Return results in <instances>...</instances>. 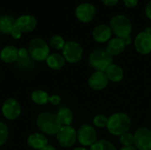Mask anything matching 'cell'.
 <instances>
[{"instance_id":"cell-1","label":"cell","mask_w":151,"mask_h":150,"mask_svg":"<svg viewBox=\"0 0 151 150\" xmlns=\"http://www.w3.org/2000/svg\"><path fill=\"white\" fill-rule=\"evenodd\" d=\"M132 126V119L128 114L125 112L113 113L108 120L107 130L113 136H120L129 132Z\"/></svg>"},{"instance_id":"cell-2","label":"cell","mask_w":151,"mask_h":150,"mask_svg":"<svg viewBox=\"0 0 151 150\" xmlns=\"http://www.w3.org/2000/svg\"><path fill=\"white\" fill-rule=\"evenodd\" d=\"M36 126L42 133L46 135H56L61 125L58 119L57 114L51 112H42L36 118Z\"/></svg>"},{"instance_id":"cell-3","label":"cell","mask_w":151,"mask_h":150,"mask_svg":"<svg viewBox=\"0 0 151 150\" xmlns=\"http://www.w3.org/2000/svg\"><path fill=\"white\" fill-rule=\"evenodd\" d=\"M113 64V57L104 48H98L91 51L88 56L89 66L96 72H105Z\"/></svg>"},{"instance_id":"cell-4","label":"cell","mask_w":151,"mask_h":150,"mask_svg":"<svg viewBox=\"0 0 151 150\" xmlns=\"http://www.w3.org/2000/svg\"><path fill=\"white\" fill-rule=\"evenodd\" d=\"M27 50L30 57L34 61L37 62L46 61L47 57L50 54V48L49 43L39 37L33 38L29 42Z\"/></svg>"},{"instance_id":"cell-5","label":"cell","mask_w":151,"mask_h":150,"mask_svg":"<svg viewBox=\"0 0 151 150\" xmlns=\"http://www.w3.org/2000/svg\"><path fill=\"white\" fill-rule=\"evenodd\" d=\"M110 27L112 34H114L116 37L121 39L131 36L130 34L133 31L132 22L127 16L122 14L116 15L111 18L110 21Z\"/></svg>"},{"instance_id":"cell-6","label":"cell","mask_w":151,"mask_h":150,"mask_svg":"<svg viewBox=\"0 0 151 150\" xmlns=\"http://www.w3.org/2000/svg\"><path fill=\"white\" fill-rule=\"evenodd\" d=\"M83 48L82 46L74 41H68L65 42L64 49L62 50V55L65 61L70 64H77L83 57Z\"/></svg>"},{"instance_id":"cell-7","label":"cell","mask_w":151,"mask_h":150,"mask_svg":"<svg viewBox=\"0 0 151 150\" xmlns=\"http://www.w3.org/2000/svg\"><path fill=\"white\" fill-rule=\"evenodd\" d=\"M56 138L60 147L70 149L77 141V131L72 126H61L56 134Z\"/></svg>"},{"instance_id":"cell-8","label":"cell","mask_w":151,"mask_h":150,"mask_svg":"<svg viewBox=\"0 0 151 150\" xmlns=\"http://www.w3.org/2000/svg\"><path fill=\"white\" fill-rule=\"evenodd\" d=\"M77 141L83 147H91L97 141V133L95 126L83 124L77 130Z\"/></svg>"},{"instance_id":"cell-9","label":"cell","mask_w":151,"mask_h":150,"mask_svg":"<svg viewBox=\"0 0 151 150\" xmlns=\"http://www.w3.org/2000/svg\"><path fill=\"white\" fill-rule=\"evenodd\" d=\"M134 146L137 150H151V128L142 126L138 128L134 134Z\"/></svg>"},{"instance_id":"cell-10","label":"cell","mask_w":151,"mask_h":150,"mask_svg":"<svg viewBox=\"0 0 151 150\" xmlns=\"http://www.w3.org/2000/svg\"><path fill=\"white\" fill-rule=\"evenodd\" d=\"M1 111L4 118L13 121L20 116L21 105L18 100L14 98H8L4 102Z\"/></svg>"},{"instance_id":"cell-11","label":"cell","mask_w":151,"mask_h":150,"mask_svg":"<svg viewBox=\"0 0 151 150\" xmlns=\"http://www.w3.org/2000/svg\"><path fill=\"white\" fill-rule=\"evenodd\" d=\"M96 15V8L90 3H81L75 9V17L82 23L91 22Z\"/></svg>"},{"instance_id":"cell-12","label":"cell","mask_w":151,"mask_h":150,"mask_svg":"<svg viewBox=\"0 0 151 150\" xmlns=\"http://www.w3.org/2000/svg\"><path fill=\"white\" fill-rule=\"evenodd\" d=\"M136 51L141 55H149L151 53V33L142 31L139 33L134 42Z\"/></svg>"},{"instance_id":"cell-13","label":"cell","mask_w":151,"mask_h":150,"mask_svg":"<svg viewBox=\"0 0 151 150\" xmlns=\"http://www.w3.org/2000/svg\"><path fill=\"white\" fill-rule=\"evenodd\" d=\"M37 26L36 18L30 14H23L16 19V27L23 33L33 32Z\"/></svg>"},{"instance_id":"cell-14","label":"cell","mask_w":151,"mask_h":150,"mask_svg":"<svg viewBox=\"0 0 151 150\" xmlns=\"http://www.w3.org/2000/svg\"><path fill=\"white\" fill-rule=\"evenodd\" d=\"M88 86L91 89L95 91H101L104 89L109 83V80L104 72L95 71L88 80Z\"/></svg>"},{"instance_id":"cell-15","label":"cell","mask_w":151,"mask_h":150,"mask_svg":"<svg viewBox=\"0 0 151 150\" xmlns=\"http://www.w3.org/2000/svg\"><path fill=\"white\" fill-rule=\"evenodd\" d=\"M111 34L112 31L110 26L106 24H100L96 26L92 32L93 39L98 43L108 42L111 38Z\"/></svg>"},{"instance_id":"cell-16","label":"cell","mask_w":151,"mask_h":150,"mask_svg":"<svg viewBox=\"0 0 151 150\" xmlns=\"http://www.w3.org/2000/svg\"><path fill=\"white\" fill-rule=\"evenodd\" d=\"M27 143L28 147L33 149L41 150L49 145V140L47 136L42 133H34L27 137Z\"/></svg>"},{"instance_id":"cell-17","label":"cell","mask_w":151,"mask_h":150,"mask_svg":"<svg viewBox=\"0 0 151 150\" xmlns=\"http://www.w3.org/2000/svg\"><path fill=\"white\" fill-rule=\"evenodd\" d=\"M126 46L127 45L123 39L119 37H114L108 42L105 50L111 57H114V56L120 55L125 50Z\"/></svg>"},{"instance_id":"cell-18","label":"cell","mask_w":151,"mask_h":150,"mask_svg":"<svg viewBox=\"0 0 151 150\" xmlns=\"http://www.w3.org/2000/svg\"><path fill=\"white\" fill-rule=\"evenodd\" d=\"M19 58L18 48L13 45L4 46L0 51V59L5 64H13Z\"/></svg>"},{"instance_id":"cell-19","label":"cell","mask_w":151,"mask_h":150,"mask_svg":"<svg viewBox=\"0 0 151 150\" xmlns=\"http://www.w3.org/2000/svg\"><path fill=\"white\" fill-rule=\"evenodd\" d=\"M104 72H105L109 81H111L114 83L120 82L124 78L123 68L121 66H119V65H116V64L111 65Z\"/></svg>"},{"instance_id":"cell-20","label":"cell","mask_w":151,"mask_h":150,"mask_svg":"<svg viewBox=\"0 0 151 150\" xmlns=\"http://www.w3.org/2000/svg\"><path fill=\"white\" fill-rule=\"evenodd\" d=\"M16 27V18L10 14L0 16V32L4 34H10Z\"/></svg>"},{"instance_id":"cell-21","label":"cell","mask_w":151,"mask_h":150,"mask_svg":"<svg viewBox=\"0 0 151 150\" xmlns=\"http://www.w3.org/2000/svg\"><path fill=\"white\" fill-rule=\"evenodd\" d=\"M65 63H66V61H65V57H63V55L57 53V52L50 54V56L46 59L47 65L50 69L55 70V71L61 70L65 65Z\"/></svg>"},{"instance_id":"cell-22","label":"cell","mask_w":151,"mask_h":150,"mask_svg":"<svg viewBox=\"0 0 151 150\" xmlns=\"http://www.w3.org/2000/svg\"><path fill=\"white\" fill-rule=\"evenodd\" d=\"M57 117L62 126H71L73 121V113L67 107H63L59 109L57 113Z\"/></svg>"},{"instance_id":"cell-23","label":"cell","mask_w":151,"mask_h":150,"mask_svg":"<svg viewBox=\"0 0 151 150\" xmlns=\"http://www.w3.org/2000/svg\"><path fill=\"white\" fill-rule=\"evenodd\" d=\"M49 94L42 89H35L31 94V100L37 105H45L49 103Z\"/></svg>"},{"instance_id":"cell-24","label":"cell","mask_w":151,"mask_h":150,"mask_svg":"<svg viewBox=\"0 0 151 150\" xmlns=\"http://www.w3.org/2000/svg\"><path fill=\"white\" fill-rule=\"evenodd\" d=\"M65 42H66L61 35L54 34L50 38L48 43H49L50 48H52L55 50H62L65 45Z\"/></svg>"},{"instance_id":"cell-25","label":"cell","mask_w":151,"mask_h":150,"mask_svg":"<svg viewBox=\"0 0 151 150\" xmlns=\"http://www.w3.org/2000/svg\"><path fill=\"white\" fill-rule=\"evenodd\" d=\"M88 150H118L116 146L107 140L96 141Z\"/></svg>"},{"instance_id":"cell-26","label":"cell","mask_w":151,"mask_h":150,"mask_svg":"<svg viewBox=\"0 0 151 150\" xmlns=\"http://www.w3.org/2000/svg\"><path fill=\"white\" fill-rule=\"evenodd\" d=\"M109 118L104 114H97L93 118V125L96 128H106L108 125Z\"/></svg>"},{"instance_id":"cell-27","label":"cell","mask_w":151,"mask_h":150,"mask_svg":"<svg viewBox=\"0 0 151 150\" xmlns=\"http://www.w3.org/2000/svg\"><path fill=\"white\" fill-rule=\"evenodd\" d=\"M16 66L21 70H29L33 67V59L29 57L24 58H18L16 61Z\"/></svg>"},{"instance_id":"cell-28","label":"cell","mask_w":151,"mask_h":150,"mask_svg":"<svg viewBox=\"0 0 151 150\" xmlns=\"http://www.w3.org/2000/svg\"><path fill=\"white\" fill-rule=\"evenodd\" d=\"M119 142L122 147L134 146V136L130 132H127L119 136Z\"/></svg>"},{"instance_id":"cell-29","label":"cell","mask_w":151,"mask_h":150,"mask_svg":"<svg viewBox=\"0 0 151 150\" xmlns=\"http://www.w3.org/2000/svg\"><path fill=\"white\" fill-rule=\"evenodd\" d=\"M9 129L5 123L0 121V148L3 147L8 141L9 138Z\"/></svg>"},{"instance_id":"cell-30","label":"cell","mask_w":151,"mask_h":150,"mask_svg":"<svg viewBox=\"0 0 151 150\" xmlns=\"http://www.w3.org/2000/svg\"><path fill=\"white\" fill-rule=\"evenodd\" d=\"M18 55H19V58H24V57H29L27 48L20 47L19 49H18Z\"/></svg>"},{"instance_id":"cell-31","label":"cell","mask_w":151,"mask_h":150,"mask_svg":"<svg viewBox=\"0 0 151 150\" xmlns=\"http://www.w3.org/2000/svg\"><path fill=\"white\" fill-rule=\"evenodd\" d=\"M61 102V97L58 95H50L49 103H50L53 105H58Z\"/></svg>"},{"instance_id":"cell-32","label":"cell","mask_w":151,"mask_h":150,"mask_svg":"<svg viewBox=\"0 0 151 150\" xmlns=\"http://www.w3.org/2000/svg\"><path fill=\"white\" fill-rule=\"evenodd\" d=\"M10 35H11L13 39H15V40H19V39H20V38H21V36H22V33H21V32H20L17 27H15V28L11 32Z\"/></svg>"},{"instance_id":"cell-33","label":"cell","mask_w":151,"mask_h":150,"mask_svg":"<svg viewBox=\"0 0 151 150\" xmlns=\"http://www.w3.org/2000/svg\"><path fill=\"white\" fill-rule=\"evenodd\" d=\"M139 0H123L125 5L128 8H134L138 4Z\"/></svg>"},{"instance_id":"cell-34","label":"cell","mask_w":151,"mask_h":150,"mask_svg":"<svg viewBox=\"0 0 151 150\" xmlns=\"http://www.w3.org/2000/svg\"><path fill=\"white\" fill-rule=\"evenodd\" d=\"M101 1L103 2L104 4H105L106 6H109V7L115 6L119 3V0H101Z\"/></svg>"},{"instance_id":"cell-35","label":"cell","mask_w":151,"mask_h":150,"mask_svg":"<svg viewBox=\"0 0 151 150\" xmlns=\"http://www.w3.org/2000/svg\"><path fill=\"white\" fill-rule=\"evenodd\" d=\"M145 13H146V16L151 20V0L147 4V5H146Z\"/></svg>"},{"instance_id":"cell-36","label":"cell","mask_w":151,"mask_h":150,"mask_svg":"<svg viewBox=\"0 0 151 150\" xmlns=\"http://www.w3.org/2000/svg\"><path fill=\"white\" fill-rule=\"evenodd\" d=\"M119 150H137L134 146H128V147H122Z\"/></svg>"},{"instance_id":"cell-37","label":"cell","mask_w":151,"mask_h":150,"mask_svg":"<svg viewBox=\"0 0 151 150\" xmlns=\"http://www.w3.org/2000/svg\"><path fill=\"white\" fill-rule=\"evenodd\" d=\"M41 150H57V149H56L53 146H51V145H50V144H49V145H47L46 147H44L43 149H42Z\"/></svg>"},{"instance_id":"cell-38","label":"cell","mask_w":151,"mask_h":150,"mask_svg":"<svg viewBox=\"0 0 151 150\" xmlns=\"http://www.w3.org/2000/svg\"><path fill=\"white\" fill-rule=\"evenodd\" d=\"M73 150H88V149H87L85 147H77V148H74Z\"/></svg>"},{"instance_id":"cell-39","label":"cell","mask_w":151,"mask_h":150,"mask_svg":"<svg viewBox=\"0 0 151 150\" xmlns=\"http://www.w3.org/2000/svg\"><path fill=\"white\" fill-rule=\"evenodd\" d=\"M0 34H1V32H0Z\"/></svg>"}]
</instances>
